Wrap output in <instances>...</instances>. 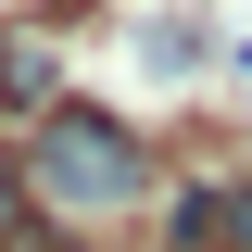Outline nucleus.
Instances as JSON below:
<instances>
[{"label":"nucleus","mask_w":252,"mask_h":252,"mask_svg":"<svg viewBox=\"0 0 252 252\" xmlns=\"http://www.w3.org/2000/svg\"><path fill=\"white\" fill-rule=\"evenodd\" d=\"M26 189L51 202V215H114V202H139V189H152V152H139L114 114H51V126H38Z\"/></svg>","instance_id":"f257e3e1"},{"label":"nucleus","mask_w":252,"mask_h":252,"mask_svg":"<svg viewBox=\"0 0 252 252\" xmlns=\"http://www.w3.org/2000/svg\"><path fill=\"white\" fill-rule=\"evenodd\" d=\"M0 252H38V189L0 177Z\"/></svg>","instance_id":"f03ea898"},{"label":"nucleus","mask_w":252,"mask_h":252,"mask_svg":"<svg viewBox=\"0 0 252 252\" xmlns=\"http://www.w3.org/2000/svg\"><path fill=\"white\" fill-rule=\"evenodd\" d=\"M0 89H13V76H0Z\"/></svg>","instance_id":"7ed1b4c3"}]
</instances>
